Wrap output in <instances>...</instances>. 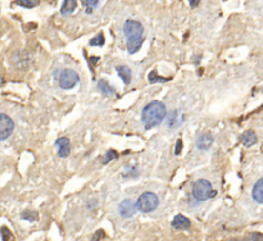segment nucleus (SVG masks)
I'll use <instances>...</instances> for the list:
<instances>
[{"mask_svg": "<svg viewBox=\"0 0 263 241\" xmlns=\"http://www.w3.org/2000/svg\"><path fill=\"white\" fill-rule=\"evenodd\" d=\"M123 32L127 38V50L130 54H135L144 44V28L142 24L134 20H127L123 26Z\"/></svg>", "mask_w": 263, "mask_h": 241, "instance_id": "nucleus-1", "label": "nucleus"}, {"mask_svg": "<svg viewBox=\"0 0 263 241\" xmlns=\"http://www.w3.org/2000/svg\"><path fill=\"white\" fill-rule=\"evenodd\" d=\"M167 116V108L162 101H150L142 113V120L146 130L156 127Z\"/></svg>", "mask_w": 263, "mask_h": 241, "instance_id": "nucleus-2", "label": "nucleus"}, {"mask_svg": "<svg viewBox=\"0 0 263 241\" xmlns=\"http://www.w3.org/2000/svg\"><path fill=\"white\" fill-rule=\"evenodd\" d=\"M215 191L212 189V183L204 179H199L194 182L193 186V197L198 200V201H204V200L211 199L212 197H215Z\"/></svg>", "mask_w": 263, "mask_h": 241, "instance_id": "nucleus-3", "label": "nucleus"}, {"mask_svg": "<svg viewBox=\"0 0 263 241\" xmlns=\"http://www.w3.org/2000/svg\"><path fill=\"white\" fill-rule=\"evenodd\" d=\"M158 204H160V200L154 193H146L142 194L139 197L138 201L135 203L136 209H139L142 213H150L153 210H156L158 208Z\"/></svg>", "mask_w": 263, "mask_h": 241, "instance_id": "nucleus-4", "label": "nucleus"}, {"mask_svg": "<svg viewBox=\"0 0 263 241\" xmlns=\"http://www.w3.org/2000/svg\"><path fill=\"white\" fill-rule=\"evenodd\" d=\"M79 75L75 72L73 69H64L61 75H59V86L64 90H69L75 87L79 82Z\"/></svg>", "mask_w": 263, "mask_h": 241, "instance_id": "nucleus-5", "label": "nucleus"}, {"mask_svg": "<svg viewBox=\"0 0 263 241\" xmlns=\"http://www.w3.org/2000/svg\"><path fill=\"white\" fill-rule=\"evenodd\" d=\"M14 130V122L9 116L0 113V141L7 140Z\"/></svg>", "mask_w": 263, "mask_h": 241, "instance_id": "nucleus-6", "label": "nucleus"}, {"mask_svg": "<svg viewBox=\"0 0 263 241\" xmlns=\"http://www.w3.org/2000/svg\"><path fill=\"white\" fill-rule=\"evenodd\" d=\"M136 212V205L131 199H125L118 207V213L123 218L132 217Z\"/></svg>", "mask_w": 263, "mask_h": 241, "instance_id": "nucleus-7", "label": "nucleus"}, {"mask_svg": "<svg viewBox=\"0 0 263 241\" xmlns=\"http://www.w3.org/2000/svg\"><path fill=\"white\" fill-rule=\"evenodd\" d=\"M56 146L58 149V155L61 158H67L71 153V144H69L68 138H59L56 141Z\"/></svg>", "mask_w": 263, "mask_h": 241, "instance_id": "nucleus-8", "label": "nucleus"}, {"mask_svg": "<svg viewBox=\"0 0 263 241\" xmlns=\"http://www.w3.org/2000/svg\"><path fill=\"white\" fill-rule=\"evenodd\" d=\"M213 144V138L209 132H203L202 135H199V138L197 140V146L199 150H203V152H207L209 150Z\"/></svg>", "mask_w": 263, "mask_h": 241, "instance_id": "nucleus-9", "label": "nucleus"}, {"mask_svg": "<svg viewBox=\"0 0 263 241\" xmlns=\"http://www.w3.org/2000/svg\"><path fill=\"white\" fill-rule=\"evenodd\" d=\"M171 226L173 228H176V230H189L191 227V221L187 217H185V216H182V214H177L172 220Z\"/></svg>", "mask_w": 263, "mask_h": 241, "instance_id": "nucleus-10", "label": "nucleus"}, {"mask_svg": "<svg viewBox=\"0 0 263 241\" xmlns=\"http://www.w3.org/2000/svg\"><path fill=\"white\" fill-rule=\"evenodd\" d=\"M258 141V138H257L256 132L249 130V131H245L244 134L240 136V142H242L245 148H250L254 144H257Z\"/></svg>", "mask_w": 263, "mask_h": 241, "instance_id": "nucleus-11", "label": "nucleus"}, {"mask_svg": "<svg viewBox=\"0 0 263 241\" xmlns=\"http://www.w3.org/2000/svg\"><path fill=\"white\" fill-rule=\"evenodd\" d=\"M252 197L258 204L263 203V179L258 180L256 185H254L252 191Z\"/></svg>", "mask_w": 263, "mask_h": 241, "instance_id": "nucleus-12", "label": "nucleus"}, {"mask_svg": "<svg viewBox=\"0 0 263 241\" xmlns=\"http://www.w3.org/2000/svg\"><path fill=\"white\" fill-rule=\"evenodd\" d=\"M77 8V1L76 0H64V3L62 4V8H61V13L63 16H69L75 12V9Z\"/></svg>", "mask_w": 263, "mask_h": 241, "instance_id": "nucleus-13", "label": "nucleus"}, {"mask_svg": "<svg viewBox=\"0 0 263 241\" xmlns=\"http://www.w3.org/2000/svg\"><path fill=\"white\" fill-rule=\"evenodd\" d=\"M116 69H117L118 76L123 80L125 85H128L131 82V69L128 68L127 66H118Z\"/></svg>", "mask_w": 263, "mask_h": 241, "instance_id": "nucleus-14", "label": "nucleus"}, {"mask_svg": "<svg viewBox=\"0 0 263 241\" xmlns=\"http://www.w3.org/2000/svg\"><path fill=\"white\" fill-rule=\"evenodd\" d=\"M98 89L101 90L104 95H113V94H115L113 89L109 86V83H108L104 79L99 80V82H98Z\"/></svg>", "mask_w": 263, "mask_h": 241, "instance_id": "nucleus-15", "label": "nucleus"}, {"mask_svg": "<svg viewBox=\"0 0 263 241\" xmlns=\"http://www.w3.org/2000/svg\"><path fill=\"white\" fill-rule=\"evenodd\" d=\"M39 3H40L39 0H16L14 1L16 5H20L22 8H27V9H32L36 5H39Z\"/></svg>", "mask_w": 263, "mask_h": 241, "instance_id": "nucleus-16", "label": "nucleus"}, {"mask_svg": "<svg viewBox=\"0 0 263 241\" xmlns=\"http://www.w3.org/2000/svg\"><path fill=\"white\" fill-rule=\"evenodd\" d=\"M149 82L150 83H157V82H168L170 81V77H160L157 76V71H153L150 75H149Z\"/></svg>", "mask_w": 263, "mask_h": 241, "instance_id": "nucleus-17", "label": "nucleus"}, {"mask_svg": "<svg viewBox=\"0 0 263 241\" xmlns=\"http://www.w3.org/2000/svg\"><path fill=\"white\" fill-rule=\"evenodd\" d=\"M104 42H105V39H104V35L101 34V32L99 35H97L95 38L91 39V40H90L91 46H103Z\"/></svg>", "mask_w": 263, "mask_h": 241, "instance_id": "nucleus-18", "label": "nucleus"}, {"mask_svg": "<svg viewBox=\"0 0 263 241\" xmlns=\"http://www.w3.org/2000/svg\"><path fill=\"white\" fill-rule=\"evenodd\" d=\"M117 157L118 154L115 152V150H108V152L105 153V155L103 157V159H101V163H103V164H107V163H109L111 161L116 159Z\"/></svg>", "mask_w": 263, "mask_h": 241, "instance_id": "nucleus-19", "label": "nucleus"}, {"mask_svg": "<svg viewBox=\"0 0 263 241\" xmlns=\"http://www.w3.org/2000/svg\"><path fill=\"white\" fill-rule=\"evenodd\" d=\"M177 110H175L172 114L170 116V118H168V126H171V127H176V126H179V124L181 123L180 120H176V116H177Z\"/></svg>", "mask_w": 263, "mask_h": 241, "instance_id": "nucleus-20", "label": "nucleus"}, {"mask_svg": "<svg viewBox=\"0 0 263 241\" xmlns=\"http://www.w3.org/2000/svg\"><path fill=\"white\" fill-rule=\"evenodd\" d=\"M1 236H3L4 241H13V235L11 234V231L7 227L1 228Z\"/></svg>", "mask_w": 263, "mask_h": 241, "instance_id": "nucleus-21", "label": "nucleus"}, {"mask_svg": "<svg viewBox=\"0 0 263 241\" xmlns=\"http://www.w3.org/2000/svg\"><path fill=\"white\" fill-rule=\"evenodd\" d=\"M22 218L34 222V221L38 218V213H35V212H24V213L22 214Z\"/></svg>", "mask_w": 263, "mask_h": 241, "instance_id": "nucleus-22", "label": "nucleus"}, {"mask_svg": "<svg viewBox=\"0 0 263 241\" xmlns=\"http://www.w3.org/2000/svg\"><path fill=\"white\" fill-rule=\"evenodd\" d=\"M83 3L86 5L87 8H93L97 7L98 3H99V0H83Z\"/></svg>", "mask_w": 263, "mask_h": 241, "instance_id": "nucleus-23", "label": "nucleus"}, {"mask_svg": "<svg viewBox=\"0 0 263 241\" xmlns=\"http://www.w3.org/2000/svg\"><path fill=\"white\" fill-rule=\"evenodd\" d=\"M103 236H104V231H103V230L97 231V232H95V234H94V238H93V240H91V241H98V240H101V239L103 238Z\"/></svg>", "mask_w": 263, "mask_h": 241, "instance_id": "nucleus-24", "label": "nucleus"}, {"mask_svg": "<svg viewBox=\"0 0 263 241\" xmlns=\"http://www.w3.org/2000/svg\"><path fill=\"white\" fill-rule=\"evenodd\" d=\"M181 149H182V141H181L180 139H179V140H177V145H176V155H179L180 154V152H181Z\"/></svg>", "mask_w": 263, "mask_h": 241, "instance_id": "nucleus-25", "label": "nucleus"}, {"mask_svg": "<svg viewBox=\"0 0 263 241\" xmlns=\"http://www.w3.org/2000/svg\"><path fill=\"white\" fill-rule=\"evenodd\" d=\"M189 3H190L191 8H197L199 3H201V0H189Z\"/></svg>", "mask_w": 263, "mask_h": 241, "instance_id": "nucleus-26", "label": "nucleus"}, {"mask_svg": "<svg viewBox=\"0 0 263 241\" xmlns=\"http://www.w3.org/2000/svg\"><path fill=\"white\" fill-rule=\"evenodd\" d=\"M91 12H93V11H91V8H87L86 13H91Z\"/></svg>", "mask_w": 263, "mask_h": 241, "instance_id": "nucleus-27", "label": "nucleus"}, {"mask_svg": "<svg viewBox=\"0 0 263 241\" xmlns=\"http://www.w3.org/2000/svg\"><path fill=\"white\" fill-rule=\"evenodd\" d=\"M4 83V81H3V79H1V77H0V85H3Z\"/></svg>", "mask_w": 263, "mask_h": 241, "instance_id": "nucleus-28", "label": "nucleus"}]
</instances>
